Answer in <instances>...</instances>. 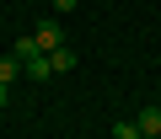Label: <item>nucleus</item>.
Wrapping results in <instances>:
<instances>
[{
	"instance_id": "nucleus-1",
	"label": "nucleus",
	"mask_w": 161,
	"mask_h": 139,
	"mask_svg": "<svg viewBox=\"0 0 161 139\" xmlns=\"http://www.w3.org/2000/svg\"><path fill=\"white\" fill-rule=\"evenodd\" d=\"M22 70H27L32 80H54V75H59V70H54V54H32V59H27Z\"/></svg>"
},
{
	"instance_id": "nucleus-2",
	"label": "nucleus",
	"mask_w": 161,
	"mask_h": 139,
	"mask_svg": "<svg viewBox=\"0 0 161 139\" xmlns=\"http://www.w3.org/2000/svg\"><path fill=\"white\" fill-rule=\"evenodd\" d=\"M32 43H38V54H54V48H64V43H59V22H43V27L32 32Z\"/></svg>"
},
{
	"instance_id": "nucleus-3",
	"label": "nucleus",
	"mask_w": 161,
	"mask_h": 139,
	"mask_svg": "<svg viewBox=\"0 0 161 139\" xmlns=\"http://www.w3.org/2000/svg\"><path fill=\"white\" fill-rule=\"evenodd\" d=\"M134 123H140V134H150V139H161V107H145V112H140Z\"/></svg>"
},
{
	"instance_id": "nucleus-4",
	"label": "nucleus",
	"mask_w": 161,
	"mask_h": 139,
	"mask_svg": "<svg viewBox=\"0 0 161 139\" xmlns=\"http://www.w3.org/2000/svg\"><path fill=\"white\" fill-rule=\"evenodd\" d=\"M16 75H27V70H22V59H16V54H11V59H0V80H6V86H11Z\"/></svg>"
},
{
	"instance_id": "nucleus-5",
	"label": "nucleus",
	"mask_w": 161,
	"mask_h": 139,
	"mask_svg": "<svg viewBox=\"0 0 161 139\" xmlns=\"http://www.w3.org/2000/svg\"><path fill=\"white\" fill-rule=\"evenodd\" d=\"M113 139H140V123H134V118H118V123H113Z\"/></svg>"
},
{
	"instance_id": "nucleus-6",
	"label": "nucleus",
	"mask_w": 161,
	"mask_h": 139,
	"mask_svg": "<svg viewBox=\"0 0 161 139\" xmlns=\"http://www.w3.org/2000/svg\"><path fill=\"white\" fill-rule=\"evenodd\" d=\"M54 70H75V54L70 48H54Z\"/></svg>"
},
{
	"instance_id": "nucleus-7",
	"label": "nucleus",
	"mask_w": 161,
	"mask_h": 139,
	"mask_svg": "<svg viewBox=\"0 0 161 139\" xmlns=\"http://www.w3.org/2000/svg\"><path fill=\"white\" fill-rule=\"evenodd\" d=\"M6 102H11V86H6V80H0V107H6Z\"/></svg>"
},
{
	"instance_id": "nucleus-8",
	"label": "nucleus",
	"mask_w": 161,
	"mask_h": 139,
	"mask_svg": "<svg viewBox=\"0 0 161 139\" xmlns=\"http://www.w3.org/2000/svg\"><path fill=\"white\" fill-rule=\"evenodd\" d=\"M70 6H75V0H54V11H70Z\"/></svg>"
},
{
	"instance_id": "nucleus-9",
	"label": "nucleus",
	"mask_w": 161,
	"mask_h": 139,
	"mask_svg": "<svg viewBox=\"0 0 161 139\" xmlns=\"http://www.w3.org/2000/svg\"><path fill=\"white\" fill-rule=\"evenodd\" d=\"M140 139H150V134H140Z\"/></svg>"
}]
</instances>
